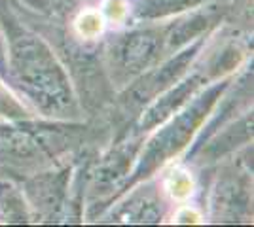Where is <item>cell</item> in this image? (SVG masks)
Here are the masks:
<instances>
[{
    "mask_svg": "<svg viewBox=\"0 0 254 227\" xmlns=\"http://www.w3.org/2000/svg\"><path fill=\"white\" fill-rule=\"evenodd\" d=\"M10 65L23 91L46 112H63L72 102L66 74L50 47L32 34L11 40Z\"/></svg>",
    "mask_w": 254,
    "mask_h": 227,
    "instance_id": "6da1fadb",
    "label": "cell"
},
{
    "mask_svg": "<svg viewBox=\"0 0 254 227\" xmlns=\"http://www.w3.org/2000/svg\"><path fill=\"white\" fill-rule=\"evenodd\" d=\"M211 100H212V95L201 97L191 108H188L182 116H179V118L175 119L167 129L161 131L158 135V138L152 140V146L146 150L144 165L152 167V165H156L159 161H165L167 155H171L173 151H177L180 146H184V142L191 135L193 127L199 123L203 114L211 106Z\"/></svg>",
    "mask_w": 254,
    "mask_h": 227,
    "instance_id": "7a4b0ae2",
    "label": "cell"
},
{
    "mask_svg": "<svg viewBox=\"0 0 254 227\" xmlns=\"http://www.w3.org/2000/svg\"><path fill=\"white\" fill-rule=\"evenodd\" d=\"M161 34L156 31H142L131 36L120 44V61L122 66L129 72H137L140 68L150 65V61L156 59L158 49L161 47Z\"/></svg>",
    "mask_w": 254,
    "mask_h": 227,
    "instance_id": "3957f363",
    "label": "cell"
},
{
    "mask_svg": "<svg viewBox=\"0 0 254 227\" xmlns=\"http://www.w3.org/2000/svg\"><path fill=\"white\" fill-rule=\"evenodd\" d=\"M34 153V140L21 131L0 127V155L29 157Z\"/></svg>",
    "mask_w": 254,
    "mask_h": 227,
    "instance_id": "277c9868",
    "label": "cell"
},
{
    "mask_svg": "<svg viewBox=\"0 0 254 227\" xmlns=\"http://www.w3.org/2000/svg\"><path fill=\"white\" fill-rule=\"evenodd\" d=\"M199 0H142L140 13L142 15H161L173 10H182L184 6H191Z\"/></svg>",
    "mask_w": 254,
    "mask_h": 227,
    "instance_id": "5b68a950",
    "label": "cell"
},
{
    "mask_svg": "<svg viewBox=\"0 0 254 227\" xmlns=\"http://www.w3.org/2000/svg\"><path fill=\"white\" fill-rule=\"evenodd\" d=\"M167 187L173 197H188L191 193V187H193V182H191L190 174L184 173V171H177V173L171 174L169 182H167Z\"/></svg>",
    "mask_w": 254,
    "mask_h": 227,
    "instance_id": "8992f818",
    "label": "cell"
},
{
    "mask_svg": "<svg viewBox=\"0 0 254 227\" xmlns=\"http://www.w3.org/2000/svg\"><path fill=\"white\" fill-rule=\"evenodd\" d=\"M78 29H80V33L84 34V36H95V34L103 31V19H101L99 13H93V11L84 13L78 19Z\"/></svg>",
    "mask_w": 254,
    "mask_h": 227,
    "instance_id": "52a82bcc",
    "label": "cell"
},
{
    "mask_svg": "<svg viewBox=\"0 0 254 227\" xmlns=\"http://www.w3.org/2000/svg\"><path fill=\"white\" fill-rule=\"evenodd\" d=\"M6 65H8V57H6V44H4L2 33H0V70H6Z\"/></svg>",
    "mask_w": 254,
    "mask_h": 227,
    "instance_id": "ba28073f",
    "label": "cell"
},
{
    "mask_svg": "<svg viewBox=\"0 0 254 227\" xmlns=\"http://www.w3.org/2000/svg\"><path fill=\"white\" fill-rule=\"evenodd\" d=\"M182 95H184V87H182V89H179V93H177V98H175V104L179 102V100H180L179 97H182ZM173 97H175V95H173ZM169 108H171V102H165V104H161V106H158V108L154 110L152 114H156L158 110H161V112H167V110H169Z\"/></svg>",
    "mask_w": 254,
    "mask_h": 227,
    "instance_id": "9c48e42d",
    "label": "cell"
},
{
    "mask_svg": "<svg viewBox=\"0 0 254 227\" xmlns=\"http://www.w3.org/2000/svg\"><path fill=\"white\" fill-rule=\"evenodd\" d=\"M25 2H29L34 8H46V0H25Z\"/></svg>",
    "mask_w": 254,
    "mask_h": 227,
    "instance_id": "30bf717a",
    "label": "cell"
}]
</instances>
